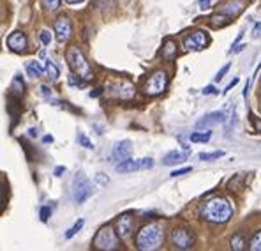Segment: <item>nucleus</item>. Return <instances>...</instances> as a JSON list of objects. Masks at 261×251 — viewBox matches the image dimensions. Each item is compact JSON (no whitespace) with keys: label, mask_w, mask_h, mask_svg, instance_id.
Listing matches in <instances>:
<instances>
[{"label":"nucleus","mask_w":261,"mask_h":251,"mask_svg":"<svg viewBox=\"0 0 261 251\" xmlns=\"http://www.w3.org/2000/svg\"><path fill=\"white\" fill-rule=\"evenodd\" d=\"M171 244H173L175 249H191L194 244L193 232L186 229H175L171 232Z\"/></svg>","instance_id":"0eeeda50"},{"label":"nucleus","mask_w":261,"mask_h":251,"mask_svg":"<svg viewBox=\"0 0 261 251\" xmlns=\"http://www.w3.org/2000/svg\"><path fill=\"white\" fill-rule=\"evenodd\" d=\"M46 11H57L60 7V0H41Z\"/></svg>","instance_id":"a878e982"},{"label":"nucleus","mask_w":261,"mask_h":251,"mask_svg":"<svg viewBox=\"0 0 261 251\" xmlns=\"http://www.w3.org/2000/svg\"><path fill=\"white\" fill-rule=\"evenodd\" d=\"M41 92H43V96H44L46 99H48V101H49V99H53V94H51V90H49V88L46 87V85H43V87H41Z\"/></svg>","instance_id":"72a5a7b5"},{"label":"nucleus","mask_w":261,"mask_h":251,"mask_svg":"<svg viewBox=\"0 0 261 251\" xmlns=\"http://www.w3.org/2000/svg\"><path fill=\"white\" fill-rule=\"evenodd\" d=\"M7 46H9V50L14 53H25L27 46H29V39H27V36L21 30H16V32H13L7 37Z\"/></svg>","instance_id":"f8f14e48"},{"label":"nucleus","mask_w":261,"mask_h":251,"mask_svg":"<svg viewBox=\"0 0 261 251\" xmlns=\"http://www.w3.org/2000/svg\"><path fill=\"white\" fill-rule=\"evenodd\" d=\"M129 140H122L120 144H117V147L113 149V154H111V159L117 161V163H122V161L129 159L130 154H133V147H130Z\"/></svg>","instance_id":"2eb2a0df"},{"label":"nucleus","mask_w":261,"mask_h":251,"mask_svg":"<svg viewBox=\"0 0 261 251\" xmlns=\"http://www.w3.org/2000/svg\"><path fill=\"white\" fill-rule=\"evenodd\" d=\"M49 216H51V209H49L48 206H44V207H41V221H48L49 219Z\"/></svg>","instance_id":"c85d7f7f"},{"label":"nucleus","mask_w":261,"mask_h":251,"mask_svg":"<svg viewBox=\"0 0 261 251\" xmlns=\"http://www.w3.org/2000/svg\"><path fill=\"white\" fill-rule=\"evenodd\" d=\"M39 37H41V41H43L44 46H48L49 42H51V34H49L48 30H43V32L39 34Z\"/></svg>","instance_id":"c756f323"},{"label":"nucleus","mask_w":261,"mask_h":251,"mask_svg":"<svg viewBox=\"0 0 261 251\" xmlns=\"http://www.w3.org/2000/svg\"><path fill=\"white\" fill-rule=\"evenodd\" d=\"M176 55V44L171 39H166L163 44V57L166 60H173Z\"/></svg>","instance_id":"6ab92c4d"},{"label":"nucleus","mask_w":261,"mask_h":251,"mask_svg":"<svg viewBox=\"0 0 261 251\" xmlns=\"http://www.w3.org/2000/svg\"><path fill=\"white\" fill-rule=\"evenodd\" d=\"M224 156V150H216V152H201L199 154V159L201 161H212V159H217V157H222Z\"/></svg>","instance_id":"393cba45"},{"label":"nucleus","mask_w":261,"mask_h":251,"mask_svg":"<svg viewBox=\"0 0 261 251\" xmlns=\"http://www.w3.org/2000/svg\"><path fill=\"white\" fill-rule=\"evenodd\" d=\"M133 229H134V218L130 212H124L117 218L115 221V232L120 239H127L130 234H133Z\"/></svg>","instance_id":"9d476101"},{"label":"nucleus","mask_w":261,"mask_h":251,"mask_svg":"<svg viewBox=\"0 0 261 251\" xmlns=\"http://www.w3.org/2000/svg\"><path fill=\"white\" fill-rule=\"evenodd\" d=\"M208 4H210V0H199V7H201V9H206Z\"/></svg>","instance_id":"4c0bfd02"},{"label":"nucleus","mask_w":261,"mask_h":251,"mask_svg":"<svg viewBox=\"0 0 261 251\" xmlns=\"http://www.w3.org/2000/svg\"><path fill=\"white\" fill-rule=\"evenodd\" d=\"M83 223H85V221H83V219H80V221H78V223H76V225H74V226H71V229H69V230H67V234H65V237H67V239L74 237V235H76V234H78V232H80V230H82Z\"/></svg>","instance_id":"bb28decb"},{"label":"nucleus","mask_w":261,"mask_h":251,"mask_svg":"<svg viewBox=\"0 0 261 251\" xmlns=\"http://www.w3.org/2000/svg\"><path fill=\"white\" fill-rule=\"evenodd\" d=\"M97 96H101V88H95L94 92H90V98H97Z\"/></svg>","instance_id":"58836bf2"},{"label":"nucleus","mask_w":261,"mask_h":251,"mask_svg":"<svg viewBox=\"0 0 261 251\" xmlns=\"http://www.w3.org/2000/svg\"><path fill=\"white\" fill-rule=\"evenodd\" d=\"M71 195L76 203H83L88 196L92 195V184L85 177V173H78V175L74 177L72 186H71Z\"/></svg>","instance_id":"39448f33"},{"label":"nucleus","mask_w":261,"mask_h":251,"mask_svg":"<svg viewBox=\"0 0 261 251\" xmlns=\"http://www.w3.org/2000/svg\"><path fill=\"white\" fill-rule=\"evenodd\" d=\"M242 0H235V2H228L226 6H222L221 14H228V16H237L242 11Z\"/></svg>","instance_id":"f3484780"},{"label":"nucleus","mask_w":261,"mask_h":251,"mask_svg":"<svg viewBox=\"0 0 261 251\" xmlns=\"http://www.w3.org/2000/svg\"><path fill=\"white\" fill-rule=\"evenodd\" d=\"M249 249H251V251H261V230L256 232V234L252 235L251 242H249Z\"/></svg>","instance_id":"b1692460"},{"label":"nucleus","mask_w":261,"mask_h":251,"mask_svg":"<svg viewBox=\"0 0 261 251\" xmlns=\"http://www.w3.org/2000/svg\"><path fill=\"white\" fill-rule=\"evenodd\" d=\"M64 2H67V4H80V2H83V0H64Z\"/></svg>","instance_id":"79ce46f5"},{"label":"nucleus","mask_w":261,"mask_h":251,"mask_svg":"<svg viewBox=\"0 0 261 251\" xmlns=\"http://www.w3.org/2000/svg\"><path fill=\"white\" fill-rule=\"evenodd\" d=\"M23 88H25V83H23V80L20 78V76H14L13 78V83H11V94L18 96V98H21L23 96Z\"/></svg>","instance_id":"aec40b11"},{"label":"nucleus","mask_w":261,"mask_h":251,"mask_svg":"<svg viewBox=\"0 0 261 251\" xmlns=\"http://www.w3.org/2000/svg\"><path fill=\"white\" fill-rule=\"evenodd\" d=\"M78 142H80V144H82L83 147H85V149H92V147H94V145H92V142L88 140V138H87L83 133H80V134H78Z\"/></svg>","instance_id":"cd10ccee"},{"label":"nucleus","mask_w":261,"mask_h":251,"mask_svg":"<svg viewBox=\"0 0 261 251\" xmlns=\"http://www.w3.org/2000/svg\"><path fill=\"white\" fill-rule=\"evenodd\" d=\"M44 75H48L51 80H57V78H59V75H60L59 67H57L51 60H46V62H44Z\"/></svg>","instance_id":"412c9836"},{"label":"nucleus","mask_w":261,"mask_h":251,"mask_svg":"<svg viewBox=\"0 0 261 251\" xmlns=\"http://www.w3.org/2000/svg\"><path fill=\"white\" fill-rule=\"evenodd\" d=\"M228 121V115H226L224 110L219 111H212V113H206L205 117H201L198 122H196V127H210L216 124H222V122Z\"/></svg>","instance_id":"4468645a"},{"label":"nucleus","mask_w":261,"mask_h":251,"mask_svg":"<svg viewBox=\"0 0 261 251\" xmlns=\"http://www.w3.org/2000/svg\"><path fill=\"white\" fill-rule=\"evenodd\" d=\"M64 172H65V168L64 167H59V168L55 170V175H60V173H64Z\"/></svg>","instance_id":"a19ab883"},{"label":"nucleus","mask_w":261,"mask_h":251,"mask_svg":"<svg viewBox=\"0 0 261 251\" xmlns=\"http://www.w3.org/2000/svg\"><path fill=\"white\" fill-rule=\"evenodd\" d=\"M55 34L60 42H67L72 36V23L67 16H59L55 21Z\"/></svg>","instance_id":"9b49d317"},{"label":"nucleus","mask_w":261,"mask_h":251,"mask_svg":"<svg viewBox=\"0 0 261 251\" xmlns=\"http://www.w3.org/2000/svg\"><path fill=\"white\" fill-rule=\"evenodd\" d=\"M203 94H205V96H210V94H219V92L216 90V87H214V85H208V87L203 88Z\"/></svg>","instance_id":"f704fd0d"},{"label":"nucleus","mask_w":261,"mask_h":251,"mask_svg":"<svg viewBox=\"0 0 261 251\" xmlns=\"http://www.w3.org/2000/svg\"><path fill=\"white\" fill-rule=\"evenodd\" d=\"M27 73H29V76H32V78H39L41 75H44V65L41 62H37V60H32V62L27 64Z\"/></svg>","instance_id":"a211bd4d"},{"label":"nucleus","mask_w":261,"mask_h":251,"mask_svg":"<svg viewBox=\"0 0 261 251\" xmlns=\"http://www.w3.org/2000/svg\"><path fill=\"white\" fill-rule=\"evenodd\" d=\"M237 83H239V78H233V82H229V83H228V87L224 88V94H228V92L231 90V88L235 87Z\"/></svg>","instance_id":"e433bc0d"},{"label":"nucleus","mask_w":261,"mask_h":251,"mask_svg":"<svg viewBox=\"0 0 261 251\" xmlns=\"http://www.w3.org/2000/svg\"><path fill=\"white\" fill-rule=\"evenodd\" d=\"M187 157H189V152H178V150H171V152H168L166 156L163 157V165H166V167L178 165V163H182V161H186Z\"/></svg>","instance_id":"dca6fc26"},{"label":"nucleus","mask_w":261,"mask_h":251,"mask_svg":"<svg viewBox=\"0 0 261 251\" xmlns=\"http://www.w3.org/2000/svg\"><path fill=\"white\" fill-rule=\"evenodd\" d=\"M210 136H212L210 131H205V133H193L189 136V140L193 142V144H205V142L210 140Z\"/></svg>","instance_id":"4be33fe9"},{"label":"nucleus","mask_w":261,"mask_h":251,"mask_svg":"<svg viewBox=\"0 0 261 251\" xmlns=\"http://www.w3.org/2000/svg\"><path fill=\"white\" fill-rule=\"evenodd\" d=\"M29 134H30L32 138H36V136H37V129H34V127H32V129H29Z\"/></svg>","instance_id":"ea45409f"},{"label":"nucleus","mask_w":261,"mask_h":251,"mask_svg":"<svg viewBox=\"0 0 261 251\" xmlns=\"http://www.w3.org/2000/svg\"><path fill=\"white\" fill-rule=\"evenodd\" d=\"M168 87V75L164 71H155L148 76L143 85V92L147 96H161Z\"/></svg>","instance_id":"423d86ee"},{"label":"nucleus","mask_w":261,"mask_h":251,"mask_svg":"<svg viewBox=\"0 0 261 251\" xmlns=\"http://www.w3.org/2000/svg\"><path fill=\"white\" fill-rule=\"evenodd\" d=\"M231 249L233 251H242L245 249V239L242 234H237L235 237L231 239Z\"/></svg>","instance_id":"5701e85b"},{"label":"nucleus","mask_w":261,"mask_h":251,"mask_svg":"<svg viewBox=\"0 0 261 251\" xmlns=\"http://www.w3.org/2000/svg\"><path fill=\"white\" fill-rule=\"evenodd\" d=\"M118 239L120 237L117 235V232H113V229H111L110 225H106L95 234L92 248L101 249V251H115V249H118Z\"/></svg>","instance_id":"20e7f679"},{"label":"nucleus","mask_w":261,"mask_h":251,"mask_svg":"<svg viewBox=\"0 0 261 251\" xmlns=\"http://www.w3.org/2000/svg\"><path fill=\"white\" fill-rule=\"evenodd\" d=\"M163 244V229L157 223L145 225L136 235V248L141 251H155Z\"/></svg>","instance_id":"f03ea898"},{"label":"nucleus","mask_w":261,"mask_h":251,"mask_svg":"<svg viewBox=\"0 0 261 251\" xmlns=\"http://www.w3.org/2000/svg\"><path fill=\"white\" fill-rule=\"evenodd\" d=\"M206 44H208V36L203 30H194L184 39V48L187 52H201Z\"/></svg>","instance_id":"6e6552de"},{"label":"nucleus","mask_w":261,"mask_h":251,"mask_svg":"<svg viewBox=\"0 0 261 251\" xmlns=\"http://www.w3.org/2000/svg\"><path fill=\"white\" fill-rule=\"evenodd\" d=\"M110 94L118 99H130L134 96V87L129 82H125V80H120V82H115L111 85Z\"/></svg>","instance_id":"ddd939ff"},{"label":"nucleus","mask_w":261,"mask_h":251,"mask_svg":"<svg viewBox=\"0 0 261 251\" xmlns=\"http://www.w3.org/2000/svg\"><path fill=\"white\" fill-rule=\"evenodd\" d=\"M65 60H67L69 67L74 75H78L80 78H83L85 82H90L92 80V67L90 64L87 62L83 52L78 48V46H69L67 53H65Z\"/></svg>","instance_id":"7ed1b4c3"},{"label":"nucleus","mask_w":261,"mask_h":251,"mask_svg":"<svg viewBox=\"0 0 261 251\" xmlns=\"http://www.w3.org/2000/svg\"><path fill=\"white\" fill-rule=\"evenodd\" d=\"M252 126H254V129L258 131V133H261V119L252 115Z\"/></svg>","instance_id":"c9c22d12"},{"label":"nucleus","mask_w":261,"mask_h":251,"mask_svg":"<svg viewBox=\"0 0 261 251\" xmlns=\"http://www.w3.org/2000/svg\"><path fill=\"white\" fill-rule=\"evenodd\" d=\"M231 214H233L231 203L226 198H222V196L208 200L201 207V218L208 223H214V225H224V223H228Z\"/></svg>","instance_id":"f257e3e1"},{"label":"nucleus","mask_w":261,"mask_h":251,"mask_svg":"<svg viewBox=\"0 0 261 251\" xmlns=\"http://www.w3.org/2000/svg\"><path fill=\"white\" fill-rule=\"evenodd\" d=\"M95 182L101 184V186H106V184H108V177H106L105 173H97V175H95Z\"/></svg>","instance_id":"7c9ffc66"},{"label":"nucleus","mask_w":261,"mask_h":251,"mask_svg":"<svg viewBox=\"0 0 261 251\" xmlns=\"http://www.w3.org/2000/svg\"><path fill=\"white\" fill-rule=\"evenodd\" d=\"M44 142L48 144V142H53V138L51 136H44Z\"/></svg>","instance_id":"37998d69"},{"label":"nucleus","mask_w":261,"mask_h":251,"mask_svg":"<svg viewBox=\"0 0 261 251\" xmlns=\"http://www.w3.org/2000/svg\"><path fill=\"white\" fill-rule=\"evenodd\" d=\"M153 167V159L152 157H143V159H125L122 163H117V170L118 173H127V172H134V170H148Z\"/></svg>","instance_id":"1a4fd4ad"},{"label":"nucleus","mask_w":261,"mask_h":251,"mask_svg":"<svg viewBox=\"0 0 261 251\" xmlns=\"http://www.w3.org/2000/svg\"><path fill=\"white\" fill-rule=\"evenodd\" d=\"M191 170H193L191 167H187V168H180V170H175V172H171L170 175H171V177H178V175H184V173H189Z\"/></svg>","instance_id":"473e14b6"},{"label":"nucleus","mask_w":261,"mask_h":251,"mask_svg":"<svg viewBox=\"0 0 261 251\" xmlns=\"http://www.w3.org/2000/svg\"><path fill=\"white\" fill-rule=\"evenodd\" d=\"M228 71H229V64H226L224 67H222L221 71H219L217 75H216V82H221V80L224 78V75H226V73H228Z\"/></svg>","instance_id":"2f4dec72"}]
</instances>
